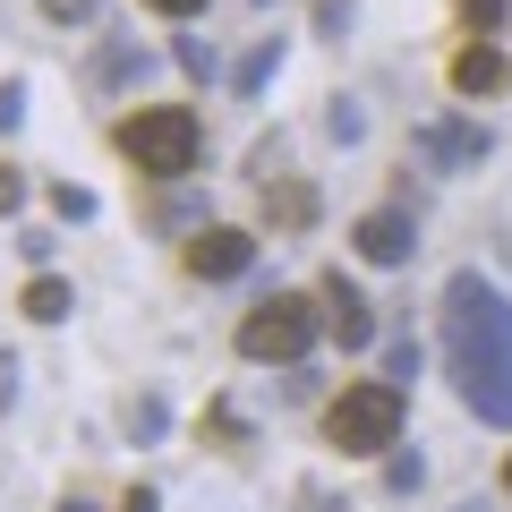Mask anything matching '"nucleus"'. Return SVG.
<instances>
[{
    "mask_svg": "<svg viewBox=\"0 0 512 512\" xmlns=\"http://www.w3.org/2000/svg\"><path fill=\"white\" fill-rule=\"evenodd\" d=\"M325 444L350 453V461L393 453V444H402V384H393V376H384V384H350L342 402L325 410Z\"/></svg>",
    "mask_w": 512,
    "mask_h": 512,
    "instance_id": "nucleus-3",
    "label": "nucleus"
},
{
    "mask_svg": "<svg viewBox=\"0 0 512 512\" xmlns=\"http://www.w3.org/2000/svg\"><path fill=\"white\" fill-rule=\"evenodd\" d=\"M120 77H146V52H137V43H111L103 69H94V86H120Z\"/></svg>",
    "mask_w": 512,
    "mask_h": 512,
    "instance_id": "nucleus-12",
    "label": "nucleus"
},
{
    "mask_svg": "<svg viewBox=\"0 0 512 512\" xmlns=\"http://www.w3.org/2000/svg\"><path fill=\"white\" fill-rule=\"evenodd\" d=\"M461 18H470L478 35H495V18H504V0H461Z\"/></svg>",
    "mask_w": 512,
    "mask_h": 512,
    "instance_id": "nucleus-21",
    "label": "nucleus"
},
{
    "mask_svg": "<svg viewBox=\"0 0 512 512\" xmlns=\"http://www.w3.org/2000/svg\"><path fill=\"white\" fill-rule=\"evenodd\" d=\"M461 512H487V504H461Z\"/></svg>",
    "mask_w": 512,
    "mask_h": 512,
    "instance_id": "nucleus-28",
    "label": "nucleus"
},
{
    "mask_svg": "<svg viewBox=\"0 0 512 512\" xmlns=\"http://www.w3.org/2000/svg\"><path fill=\"white\" fill-rule=\"evenodd\" d=\"M69 308H77V291H69L60 274H35V282H26V316H35V325H60Z\"/></svg>",
    "mask_w": 512,
    "mask_h": 512,
    "instance_id": "nucleus-10",
    "label": "nucleus"
},
{
    "mask_svg": "<svg viewBox=\"0 0 512 512\" xmlns=\"http://www.w3.org/2000/svg\"><path fill=\"white\" fill-rule=\"evenodd\" d=\"M52 214H60V222H86V214H94V188H69V180H60V188H52Z\"/></svg>",
    "mask_w": 512,
    "mask_h": 512,
    "instance_id": "nucleus-15",
    "label": "nucleus"
},
{
    "mask_svg": "<svg viewBox=\"0 0 512 512\" xmlns=\"http://www.w3.org/2000/svg\"><path fill=\"white\" fill-rule=\"evenodd\" d=\"M274 69H282V35H265V43L231 69V86H239V94H265V77H274Z\"/></svg>",
    "mask_w": 512,
    "mask_h": 512,
    "instance_id": "nucleus-11",
    "label": "nucleus"
},
{
    "mask_svg": "<svg viewBox=\"0 0 512 512\" xmlns=\"http://www.w3.org/2000/svg\"><path fill=\"white\" fill-rule=\"evenodd\" d=\"M171 52H180V69H188V77H214V52H205L197 35H180V43H171Z\"/></svg>",
    "mask_w": 512,
    "mask_h": 512,
    "instance_id": "nucleus-19",
    "label": "nucleus"
},
{
    "mask_svg": "<svg viewBox=\"0 0 512 512\" xmlns=\"http://www.w3.org/2000/svg\"><path fill=\"white\" fill-rule=\"evenodd\" d=\"M316 333H325V308H308L299 291H274V299H256L248 316H239V359L256 367H299L316 350Z\"/></svg>",
    "mask_w": 512,
    "mask_h": 512,
    "instance_id": "nucleus-2",
    "label": "nucleus"
},
{
    "mask_svg": "<svg viewBox=\"0 0 512 512\" xmlns=\"http://www.w3.org/2000/svg\"><path fill=\"white\" fill-rule=\"evenodd\" d=\"M197 111H180V103H154V111H137V120H120V154L146 180H188L197 171Z\"/></svg>",
    "mask_w": 512,
    "mask_h": 512,
    "instance_id": "nucleus-4",
    "label": "nucleus"
},
{
    "mask_svg": "<svg viewBox=\"0 0 512 512\" xmlns=\"http://www.w3.org/2000/svg\"><path fill=\"white\" fill-rule=\"evenodd\" d=\"M120 512H163V495H154V487H137V495H128Z\"/></svg>",
    "mask_w": 512,
    "mask_h": 512,
    "instance_id": "nucleus-25",
    "label": "nucleus"
},
{
    "mask_svg": "<svg viewBox=\"0 0 512 512\" xmlns=\"http://www.w3.org/2000/svg\"><path fill=\"white\" fill-rule=\"evenodd\" d=\"M325 128H333V137H342V146H359V128H367V111H359V103H350V94H342V103L325 111Z\"/></svg>",
    "mask_w": 512,
    "mask_h": 512,
    "instance_id": "nucleus-14",
    "label": "nucleus"
},
{
    "mask_svg": "<svg viewBox=\"0 0 512 512\" xmlns=\"http://www.w3.org/2000/svg\"><path fill=\"white\" fill-rule=\"evenodd\" d=\"M18 120H26V86H0V137H9Z\"/></svg>",
    "mask_w": 512,
    "mask_h": 512,
    "instance_id": "nucleus-22",
    "label": "nucleus"
},
{
    "mask_svg": "<svg viewBox=\"0 0 512 512\" xmlns=\"http://www.w3.org/2000/svg\"><path fill=\"white\" fill-rule=\"evenodd\" d=\"M146 9H154V18H197L205 0H146Z\"/></svg>",
    "mask_w": 512,
    "mask_h": 512,
    "instance_id": "nucleus-24",
    "label": "nucleus"
},
{
    "mask_svg": "<svg viewBox=\"0 0 512 512\" xmlns=\"http://www.w3.org/2000/svg\"><path fill=\"white\" fill-rule=\"evenodd\" d=\"M444 367L487 427H512V299L470 265L444 282Z\"/></svg>",
    "mask_w": 512,
    "mask_h": 512,
    "instance_id": "nucleus-1",
    "label": "nucleus"
},
{
    "mask_svg": "<svg viewBox=\"0 0 512 512\" xmlns=\"http://www.w3.org/2000/svg\"><path fill=\"white\" fill-rule=\"evenodd\" d=\"M350 248H359L367 265H410V256H419V222H410L402 205H376V214L350 222Z\"/></svg>",
    "mask_w": 512,
    "mask_h": 512,
    "instance_id": "nucleus-5",
    "label": "nucleus"
},
{
    "mask_svg": "<svg viewBox=\"0 0 512 512\" xmlns=\"http://www.w3.org/2000/svg\"><path fill=\"white\" fill-rule=\"evenodd\" d=\"M504 86H512V60L495 52L487 35H478V43H461V52H453V94H504Z\"/></svg>",
    "mask_w": 512,
    "mask_h": 512,
    "instance_id": "nucleus-9",
    "label": "nucleus"
},
{
    "mask_svg": "<svg viewBox=\"0 0 512 512\" xmlns=\"http://www.w3.org/2000/svg\"><path fill=\"white\" fill-rule=\"evenodd\" d=\"M60 512H94V504H86V495H69V504H60Z\"/></svg>",
    "mask_w": 512,
    "mask_h": 512,
    "instance_id": "nucleus-26",
    "label": "nucleus"
},
{
    "mask_svg": "<svg viewBox=\"0 0 512 512\" xmlns=\"http://www.w3.org/2000/svg\"><path fill=\"white\" fill-rule=\"evenodd\" d=\"M419 154H427L436 171H478V163L495 154V137H487L478 120H427V128H419Z\"/></svg>",
    "mask_w": 512,
    "mask_h": 512,
    "instance_id": "nucleus-7",
    "label": "nucleus"
},
{
    "mask_svg": "<svg viewBox=\"0 0 512 512\" xmlns=\"http://www.w3.org/2000/svg\"><path fill=\"white\" fill-rule=\"evenodd\" d=\"M325 333L342 350H367L376 342V308L359 299V282H342V274H325Z\"/></svg>",
    "mask_w": 512,
    "mask_h": 512,
    "instance_id": "nucleus-8",
    "label": "nucleus"
},
{
    "mask_svg": "<svg viewBox=\"0 0 512 512\" xmlns=\"http://www.w3.org/2000/svg\"><path fill=\"white\" fill-rule=\"evenodd\" d=\"M384 367H393V384H410V376H419V342H410V333H402V342L384 350Z\"/></svg>",
    "mask_w": 512,
    "mask_h": 512,
    "instance_id": "nucleus-18",
    "label": "nucleus"
},
{
    "mask_svg": "<svg viewBox=\"0 0 512 512\" xmlns=\"http://www.w3.org/2000/svg\"><path fill=\"white\" fill-rule=\"evenodd\" d=\"M504 495H512V461H504Z\"/></svg>",
    "mask_w": 512,
    "mask_h": 512,
    "instance_id": "nucleus-27",
    "label": "nucleus"
},
{
    "mask_svg": "<svg viewBox=\"0 0 512 512\" xmlns=\"http://www.w3.org/2000/svg\"><path fill=\"white\" fill-rule=\"evenodd\" d=\"M248 265H256V239L231 231V222H214V231L188 239V274H197V282H239Z\"/></svg>",
    "mask_w": 512,
    "mask_h": 512,
    "instance_id": "nucleus-6",
    "label": "nucleus"
},
{
    "mask_svg": "<svg viewBox=\"0 0 512 512\" xmlns=\"http://www.w3.org/2000/svg\"><path fill=\"white\" fill-rule=\"evenodd\" d=\"M128 436H163V402H154V393H146V402H128Z\"/></svg>",
    "mask_w": 512,
    "mask_h": 512,
    "instance_id": "nucleus-17",
    "label": "nucleus"
},
{
    "mask_svg": "<svg viewBox=\"0 0 512 512\" xmlns=\"http://www.w3.org/2000/svg\"><path fill=\"white\" fill-rule=\"evenodd\" d=\"M43 18H52V26H86L94 0H43Z\"/></svg>",
    "mask_w": 512,
    "mask_h": 512,
    "instance_id": "nucleus-20",
    "label": "nucleus"
},
{
    "mask_svg": "<svg viewBox=\"0 0 512 512\" xmlns=\"http://www.w3.org/2000/svg\"><path fill=\"white\" fill-rule=\"evenodd\" d=\"M419 478H427V461H419V453H384V487H393V495H410Z\"/></svg>",
    "mask_w": 512,
    "mask_h": 512,
    "instance_id": "nucleus-13",
    "label": "nucleus"
},
{
    "mask_svg": "<svg viewBox=\"0 0 512 512\" xmlns=\"http://www.w3.org/2000/svg\"><path fill=\"white\" fill-rule=\"evenodd\" d=\"M18 205H26V180H18V171H0V214H18Z\"/></svg>",
    "mask_w": 512,
    "mask_h": 512,
    "instance_id": "nucleus-23",
    "label": "nucleus"
},
{
    "mask_svg": "<svg viewBox=\"0 0 512 512\" xmlns=\"http://www.w3.org/2000/svg\"><path fill=\"white\" fill-rule=\"evenodd\" d=\"M308 214H316V197H308V188L291 180V188H282V197H274V222H291V231H299V222H308Z\"/></svg>",
    "mask_w": 512,
    "mask_h": 512,
    "instance_id": "nucleus-16",
    "label": "nucleus"
}]
</instances>
